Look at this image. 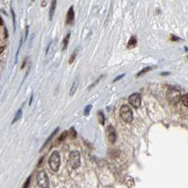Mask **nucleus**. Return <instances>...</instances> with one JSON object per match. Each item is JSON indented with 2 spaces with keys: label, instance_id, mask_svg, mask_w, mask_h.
Wrapping results in <instances>:
<instances>
[{
  "label": "nucleus",
  "instance_id": "obj_1",
  "mask_svg": "<svg viewBox=\"0 0 188 188\" xmlns=\"http://www.w3.org/2000/svg\"><path fill=\"white\" fill-rule=\"evenodd\" d=\"M48 164H49L50 168L53 171H57L59 169L60 165H61V156L58 151H54L50 155V157L48 159Z\"/></svg>",
  "mask_w": 188,
  "mask_h": 188
},
{
  "label": "nucleus",
  "instance_id": "obj_2",
  "mask_svg": "<svg viewBox=\"0 0 188 188\" xmlns=\"http://www.w3.org/2000/svg\"><path fill=\"white\" fill-rule=\"evenodd\" d=\"M119 114H120V116L121 118L126 122V123H130L133 119V115H132V111L131 109L127 106V105H123L121 108H120V111H119Z\"/></svg>",
  "mask_w": 188,
  "mask_h": 188
},
{
  "label": "nucleus",
  "instance_id": "obj_3",
  "mask_svg": "<svg viewBox=\"0 0 188 188\" xmlns=\"http://www.w3.org/2000/svg\"><path fill=\"white\" fill-rule=\"evenodd\" d=\"M167 99H168L169 103H171L172 105H176L180 101V92L177 89L170 88L168 90V92H167Z\"/></svg>",
  "mask_w": 188,
  "mask_h": 188
},
{
  "label": "nucleus",
  "instance_id": "obj_4",
  "mask_svg": "<svg viewBox=\"0 0 188 188\" xmlns=\"http://www.w3.org/2000/svg\"><path fill=\"white\" fill-rule=\"evenodd\" d=\"M37 184L42 188H48L49 180L44 170H41L37 175Z\"/></svg>",
  "mask_w": 188,
  "mask_h": 188
},
{
  "label": "nucleus",
  "instance_id": "obj_5",
  "mask_svg": "<svg viewBox=\"0 0 188 188\" xmlns=\"http://www.w3.org/2000/svg\"><path fill=\"white\" fill-rule=\"evenodd\" d=\"M68 163L73 168H78L80 165V154L79 151H72L69 154Z\"/></svg>",
  "mask_w": 188,
  "mask_h": 188
},
{
  "label": "nucleus",
  "instance_id": "obj_6",
  "mask_svg": "<svg viewBox=\"0 0 188 188\" xmlns=\"http://www.w3.org/2000/svg\"><path fill=\"white\" fill-rule=\"evenodd\" d=\"M129 102L132 107H134L136 109L139 108L141 106V97L139 94H136V93L132 94V95L129 98Z\"/></svg>",
  "mask_w": 188,
  "mask_h": 188
},
{
  "label": "nucleus",
  "instance_id": "obj_7",
  "mask_svg": "<svg viewBox=\"0 0 188 188\" xmlns=\"http://www.w3.org/2000/svg\"><path fill=\"white\" fill-rule=\"evenodd\" d=\"M107 134H108V140L111 144H114L115 140H116V133L115 130L113 126H108L107 128Z\"/></svg>",
  "mask_w": 188,
  "mask_h": 188
},
{
  "label": "nucleus",
  "instance_id": "obj_8",
  "mask_svg": "<svg viewBox=\"0 0 188 188\" xmlns=\"http://www.w3.org/2000/svg\"><path fill=\"white\" fill-rule=\"evenodd\" d=\"M74 19H75V13H74V7L71 6L67 12L66 14V24L67 25H72L74 23Z\"/></svg>",
  "mask_w": 188,
  "mask_h": 188
},
{
  "label": "nucleus",
  "instance_id": "obj_9",
  "mask_svg": "<svg viewBox=\"0 0 188 188\" xmlns=\"http://www.w3.org/2000/svg\"><path fill=\"white\" fill-rule=\"evenodd\" d=\"M58 130H59V128H57V129H56V130H54V131H53V132H52L51 134H50V136L48 137V140H46V141H45V142H44V144H43V148L41 149V150H43V149H44V148H45L46 146H48V143H49V142H50V141H51V140L53 139V137H54V136L56 135V133L58 132Z\"/></svg>",
  "mask_w": 188,
  "mask_h": 188
},
{
  "label": "nucleus",
  "instance_id": "obj_10",
  "mask_svg": "<svg viewBox=\"0 0 188 188\" xmlns=\"http://www.w3.org/2000/svg\"><path fill=\"white\" fill-rule=\"evenodd\" d=\"M136 44H137V39H136V37L135 36H131V38L130 39V41H129V43H128V48H135L136 46Z\"/></svg>",
  "mask_w": 188,
  "mask_h": 188
},
{
  "label": "nucleus",
  "instance_id": "obj_11",
  "mask_svg": "<svg viewBox=\"0 0 188 188\" xmlns=\"http://www.w3.org/2000/svg\"><path fill=\"white\" fill-rule=\"evenodd\" d=\"M56 5H57V0H52L51 6H50V11H49V18H50V20L53 18L54 12H55V9H56Z\"/></svg>",
  "mask_w": 188,
  "mask_h": 188
},
{
  "label": "nucleus",
  "instance_id": "obj_12",
  "mask_svg": "<svg viewBox=\"0 0 188 188\" xmlns=\"http://www.w3.org/2000/svg\"><path fill=\"white\" fill-rule=\"evenodd\" d=\"M78 85H79V80H78V79H75L74 82H73V84H72V86H71V88H70V91H69L70 96H73L74 94L76 93V91H77V89H78Z\"/></svg>",
  "mask_w": 188,
  "mask_h": 188
},
{
  "label": "nucleus",
  "instance_id": "obj_13",
  "mask_svg": "<svg viewBox=\"0 0 188 188\" xmlns=\"http://www.w3.org/2000/svg\"><path fill=\"white\" fill-rule=\"evenodd\" d=\"M69 39H70V33H68L64 39V45H63V50H66L67 48V45H68V42H69Z\"/></svg>",
  "mask_w": 188,
  "mask_h": 188
},
{
  "label": "nucleus",
  "instance_id": "obj_14",
  "mask_svg": "<svg viewBox=\"0 0 188 188\" xmlns=\"http://www.w3.org/2000/svg\"><path fill=\"white\" fill-rule=\"evenodd\" d=\"M181 101H182V103H183V105L185 107H188V95H187V94H184V95H182Z\"/></svg>",
  "mask_w": 188,
  "mask_h": 188
},
{
  "label": "nucleus",
  "instance_id": "obj_15",
  "mask_svg": "<svg viewBox=\"0 0 188 188\" xmlns=\"http://www.w3.org/2000/svg\"><path fill=\"white\" fill-rule=\"evenodd\" d=\"M152 69V67H146V68H144L143 70H141L137 75H136V77H140V76H142L143 74H145V73H147V72H149L150 70H151Z\"/></svg>",
  "mask_w": 188,
  "mask_h": 188
},
{
  "label": "nucleus",
  "instance_id": "obj_16",
  "mask_svg": "<svg viewBox=\"0 0 188 188\" xmlns=\"http://www.w3.org/2000/svg\"><path fill=\"white\" fill-rule=\"evenodd\" d=\"M99 123L101 125H104V122H105V117H104V114L102 112H99Z\"/></svg>",
  "mask_w": 188,
  "mask_h": 188
},
{
  "label": "nucleus",
  "instance_id": "obj_17",
  "mask_svg": "<svg viewBox=\"0 0 188 188\" xmlns=\"http://www.w3.org/2000/svg\"><path fill=\"white\" fill-rule=\"evenodd\" d=\"M21 115H22V110L21 109H19V111L17 112V114H15V117L13 118V123H15L17 120H19V118L21 117Z\"/></svg>",
  "mask_w": 188,
  "mask_h": 188
},
{
  "label": "nucleus",
  "instance_id": "obj_18",
  "mask_svg": "<svg viewBox=\"0 0 188 188\" xmlns=\"http://www.w3.org/2000/svg\"><path fill=\"white\" fill-rule=\"evenodd\" d=\"M67 135H68V131H67V130L64 131V132L61 134V136L59 137V142H62V141H64V140L67 137Z\"/></svg>",
  "mask_w": 188,
  "mask_h": 188
},
{
  "label": "nucleus",
  "instance_id": "obj_19",
  "mask_svg": "<svg viewBox=\"0 0 188 188\" xmlns=\"http://www.w3.org/2000/svg\"><path fill=\"white\" fill-rule=\"evenodd\" d=\"M77 54H78V50H75V51L72 53V55H71V57H70V59H69V64H73V62H74V61H75V59H76V56H77Z\"/></svg>",
  "mask_w": 188,
  "mask_h": 188
},
{
  "label": "nucleus",
  "instance_id": "obj_20",
  "mask_svg": "<svg viewBox=\"0 0 188 188\" xmlns=\"http://www.w3.org/2000/svg\"><path fill=\"white\" fill-rule=\"evenodd\" d=\"M91 109H92V106H91V105H88V106L84 109V115H89Z\"/></svg>",
  "mask_w": 188,
  "mask_h": 188
},
{
  "label": "nucleus",
  "instance_id": "obj_21",
  "mask_svg": "<svg viewBox=\"0 0 188 188\" xmlns=\"http://www.w3.org/2000/svg\"><path fill=\"white\" fill-rule=\"evenodd\" d=\"M30 179H31V177L29 176V177L27 179V180H26V182H25L23 188H28V185H29V182H30Z\"/></svg>",
  "mask_w": 188,
  "mask_h": 188
},
{
  "label": "nucleus",
  "instance_id": "obj_22",
  "mask_svg": "<svg viewBox=\"0 0 188 188\" xmlns=\"http://www.w3.org/2000/svg\"><path fill=\"white\" fill-rule=\"evenodd\" d=\"M71 132H72V138H73V139H74V138H76V136H77V133H76V131H75L74 128H71Z\"/></svg>",
  "mask_w": 188,
  "mask_h": 188
},
{
  "label": "nucleus",
  "instance_id": "obj_23",
  "mask_svg": "<svg viewBox=\"0 0 188 188\" xmlns=\"http://www.w3.org/2000/svg\"><path fill=\"white\" fill-rule=\"evenodd\" d=\"M124 76H125V75H124V74H123V75H121V76H118V77H117V78H116V79H114V82H115V81H117V80H119V79H122V78H123V77H124Z\"/></svg>",
  "mask_w": 188,
  "mask_h": 188
},
{
  "label": "nucleus",
  "instance_id": "obj_24",
  "mask_svg": "<svg viewBox=\"0 0 188 188\" xmlns=\"http://www.w3.org/2000/svg\"><path fill=\"white\" fill-rule=\"evenodd\" d=\"M171 39H172V41H179V39L177 37H174L173 35L171 36Z\"/></svg>",
  "mask_w": 188,
  "mask_h": 188
},
{
  "label": "nucleus",
  "instance_id": "obj_25",
  "mask_svg": "<svg viewBox=\"0 0 188 188\" xmlns=\"http://www.w3.org/2000/svg\"><path fill=\"white\" fill-rule=\"evenodd\" d=\"M4 49H5V46H1V48H0V54H1V53L3 52Z\"/></svg>",
  "mask_w": 188,
  "mask_h": 188
},
{
  "label": "nucleus",
  "instance_id": "obj_26",
  "mask_svg": "<svg viewBox=\"0 0 188 188\" xmlns=\"http://www.w3.org/2000/svg\"><path fill=\"white\" fill-rule=\"evenodd\" d=\"M0 25H3V21H2L1 17H0Z\"/></svg>",
  "mask_w": 188,
  "mask_h": 188
},
{
  "label": "nucleus",
  "instance_id": "obj_27",
  "mask_svg": "<svg viewBox=\"0 0 188 188\" xmlns=\"http://www.w3.org/2000/svg\"><path fill=\"white\" fill-rule=\"evenodd\" d=\"M31 1H35V0H31Z\"/></svg>",
  "mask_w": 188,
  "mask_h": 188
}]
</instances>
